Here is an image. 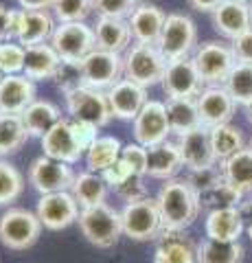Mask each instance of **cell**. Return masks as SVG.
<instances>
[{
    "label": "cell",
    "instance_id": "23",
    "mask_svg": "<svg viewBox=\"0 0 252 263\" xmlns=\"http://www.w3.org/2000/svg\"><path fill=\"white\" fill-rule=\"evenodd\" d=\"M92 29L96 37V48L123 55L129 48V44H132L129 22L123 18H105V15H99Z\"/></svg>",
    "mask_w": 252,
    "mask_h": 263
},
{
    "label": "cell",
    "instance_id": "55",
    "mask_svg": "<svg viewBox=\"0 0 252 263\" xmlns=\"http://www.w3.org/2000/svg\"><path fill=\"white\" fill-rule=\"evenodd\" d=\"M248 5H250V13H252V0H250V3H248Z\"/></svg>",
    "mask_w": 252,
    "mask_h": 263
},
{
    "label": "cell",
    "instance_id": "41",
    "mask_svg": "<svg viewBox=\"0 0 252 263\" xmlns=\"http://www.w3.org/2000/svg\"><path fill=\"white\" fill-rule=\"evenodd\" d=\"M24 53H27V48L15 40L0 44V70H3V75H22Z\"/></svg>",
    "mask_w": 252,
    "mask_h": 263
},
{
    "label": "cell",
    "instance_id": "5",
    "mask_svg": "<svg viewBox=\"0 0 252 263\" xmlns=\"http://www.w3.org/2000/svg\"><path fill=\"white\" fill-rule=\"evenodd\" d=\"M195 46H198V27H195V22L184 13H169L156 42V48L167 60V64L191 57Z\"/></svg>",
    "mask_w": 252,
    "mask_h": 263
},
{
    "label": "cell",
    "instance_id": "6",
    "mask_svg": "<svg viewBox=\"0 0 252 263\" xmlns=\"http://www.w3.org/2000/svg\"><path fill=\"white\" fill-rule=\"evenodd\" d=\"M121 226H123V235L132 241H156L165 228L158 204L149 195L125 204L121 211Z\"/></svg>",
    "mask_w": 252,
    "mask_h": 263
},
{
    "label": "cell",
    "instance_id": "58",
    "mask_svg": "<svg viewBox=\"0 0 252 263\" xmlns=\"http://www.w3.org/2000/svg\"><path fill=\"white\" fill-rule=\"evenodd\" d=\"M243 3H250V0H243Z\"/></svg>",
    "mask_w": 252,
    "mask_h": 263
},
{
    "label": "cell",
    "instance_id": "34",
    "mask_svg": "<svg viewBox=\"0 0 252 263\" xmlns=\"http://www.w3.org/2000/svg\"><path fill=\"white\" fill-rule=\"evenodd\" d=\"M29 138L20 114H0V158L20 152Z\"/></svg>",
    "mask_w": 252,
    "mask_h": 263
},
{
    "label": "cell",
    "instance_id": "12",
    "mask_svg": "<svg viewBox=\"0 0 252 263\" xmlns=\"http://www.w3.org/2000/svg\"><path fill=\"white\" fill-rule=\"evenodd\" d=\"M160 86L167 99H198L200 92L204 90V81H202L198 68H195L193 57H184V60L167 64Z\"/></svg>",
    "mask_w": 252,
    "mask_h": 263
},
{
    "label": "cell",
    "instance_id": "49",
    "mask_svg": "<svg viewBox=\"0 0 252 263\" xmlns=\"http://www.w3.org/2000/svg\"><path fill=\"white\" fill-rule=\"evenodd\" d=\"M15 20H18V9H7V7L0 5V44L13 40Z\"/></svg>",
    "mask_w": 252,
    "mask_h": 263
},
{
    "label": "cell",
    "instance_id": "8",
    "mask_svg": "<svg viewBox=\"0 0 252 263\" xmlns=\"http://www.w3.org/2000/svg\"><path fill=\"white\" fill-rule=\"evenodd\" d=\"M193 64L198 68L202 81L206 86H224L230 75L232 66L237 64L232 48L224 42H202L193 51Z\"/></svg>",
    "mask_w": 252,
    "mask_h": 263
},
{
    "label": "cell",
    "instance_id": "4",
    "mask_svg": "<svg viewBox=\"0 0 252 263\" xmlns=\"http://www.w3.org/2000/svg\"><path fill=\"white\" fill-rule=\"evenodd\" d=\"M42 221L22 206H9L0 215V243L9 250H29L42 235Z\"/></svg>",
    "mask_w": 252,
    "mask_h": 263
},
{
    "label": "cell",
    "instance_id": "24",
    "mask_svg": "<svg viewBox=\"0 0 252 263\" xmlns=\"http://www.w3.org/2000/svg\"><path fill=\"white\" fill-rule=\"evenodd\" d=\"M184 167L178 143L165 141L160 145L147 147V176L158 180H171Z\"/></svg>",
    "mask_w": 252,
    "mask_h": 263
},
{
    "label": "cell",
    "instance_id": "29",
    "mask_svg": "<svg viewBox=\"0 0 252 263\" xmlns=\"http://www.w3.org/2000/svg\"><path fill=\"white\" fill-rule=\"evenodd\" d=\"M222 167L224 180L232 189H237L241 195L252 193V149L243 147L235 156H230L228 160L219 162Z\"/></svg>",
    "mask_w": 252,
    "mask_h": 263
},
{
    "label": "cell",
    "instance_id": "11",
    "mask_svg": "<svg viewBox=\"0 0 252 263\" xmlns=\"http://www.w3.org/2000/svg\"><path fill=\"white\" fill-rule=\"evenodd\" d=\"M66 110L70 119L92 123L94 127H105L112 121L110 103L103 90L81 86L75 92L66 95Z\"/></svg>",
    "mask_w": 252,
    "mask_h": 263
},
{
    "label": "cell",
    "instance_id": "37",
    "mask_svg": "<svg viewBox=\"0 0 252 263\" xmlns=\"http://www.w3.org/2000/svg\"><path fill=\"white\" fill-rule=\"evenodd\" d=\"M198 197H200V206L208 209V213H210V211H217V209H235V206H239L243 195L224 180V182L215 184L213 189L202 191Z\"/></svg>",
    "mask_w": 252,
    "mask_h": 263
},
{
    "label": "cell",
    "instance_id": "38",
    "mask_svg": "<svg viewBox=\"0 0 252 263\" xmlns=\"http://www.w3.org/2000/svg\"><path fill=\"white\" fill-rule=\"evenodd\" d=\"M24 191V176L15 164L0 158V206H11Z\"/></svg>",
    "mask_w": 252,
    "mask_h": 263
},
{
    "label": "cell",
    "instance_id": "50",
    "mask_svg": "<svg viewBox=\"0 0 252 263\" xmlns=\"http://www.w3.org/2000/svg\"><path fill=\"white\" fill-rule=\"evenodd\" d=\"M191 5V9L195 11H204V13H213L224 0H186Z\"/></svg>",
    "mask_w": 252,
    "mask_h": 263
},
{
    "label": "cell",
    "instance_id": "43",
    "mask_svg": "<svg viewBox=\"0 0 252 263\" xmlns=\"http://www.w3.org/2000/svg\"><path fill=\"white\" fill-rule=\"evenodd\" d=\"M136 5V0H94V11L99 15H105V18L127 20Z\"/></svg>",
    "mask_w": 252,
    "mask_h": 263
},
{
    "label": "cell",
    "instance_id": "40",
    "mask_svg": "<svg viewBox=\"0 0 252 263\" xmlns=\"http://www.w3.org/2000/svg\"><path fill=\"white\" fill-rule=\"evenodd\" d=\"M55 88L64 95H70L84 86V72H81V62H62L60 68L53 75Z\"/></svg>",
    "mask_w": 252,
    "mask_h": 263
},
{
    "label": "cell",
    "instance_id": "46",
    "mask_svg": "<svg viewBox=\"0 0 252 263\" xmlns=\"http://www.w3.org/2000/svg\"><path fill=\"white\" fill-rule=\"evenodd\" d=\"M145 176H132L127 178L123 184L117 186L114 191L123 197L125 202H136V200H143V197H147V186L143 182Z\"/></svg>",
    "mask_w": 252,
    "mask_h": 263
},
{
    "label": "cell",
    "instance_id": "57",
    "mask_svg": "<svg viewBox=\"0 0 252 263\" xmlns=\"http://www.w3.org/2000/svg\"><path fill=\"white\" fill-rule=\"evenodd\" d=\"M250 149H252V141H250Z\"/></svg>",
    "mask_w": 252,
    "mask_h": 263
},
{
    "label": "cell",
    "instance_id": "15",
    "mask_svg": "<svg viewBox=\"0 0 252 263\" xmlns=\"http://www.w3.org/2000/svg\"><path fill=\"white\" fill-rule=\"evenodd\" d=\"M176 143L180 147L182 164L189 171L219 164L215 158V152H213V143H210V129L204 125L195 127L191 132H184V134L178 136Z\"/></svg>",
    "mask_w": 252,
    "mask_h": 263
},
{
    "label": "cell",
    "instance_id": "10",
    "mask_svg": "<svg viewBox=\"0 0 252 263\" xmlns=\"http://www.w3.org/2000/svg\"><path fill=\"white\" fill-rule=\"evenodd\" d=\"M72 182H75L72 164H66L62 160H53V158H48V156H40V158H35L29 167V184L33 186L40 195L70 191Z\"/></svg>",
    "mask_w": 252,
    "mask_h": 263
},
{
    "label": "cell",
    "instance_id": "17",
    "mask_svg": "<svg viewBox=\"0 0 252 263\" xmlns=\"http://www.w3.org/2000/svg\"><path fill=\"white\" fill-rule=\"evenodd\" d=\"M105 97H108L112 117L121 121H134L138 117V112L143 110V105L149 101L147 88L138 86L129 79L117 81L110 90H105Z\"/></svg>",
    "mask_w": 252,
    "mask_h": 263
},
{
    "label": "cell",
    "instance_id": "22",
    "mask_svg": "<svg viewBox=\"0 0 252 263\" xmlns=\"http://www.w3.org/2000/svg\"><path fill=\"white\" fill-rule=\"evenodd\" d=\"M40 143H42L44 156H48L53 160H62L66 164H75L84 156V152L79 149V145L75 141V136H72L70 119H62L51 132H46L40 138Z\"/></svg>",
    "mask_w": 252,
    "mask_h": 263
},
{
    "label": "cell",
    "instance_id": "53",
    "mask_svg": "<svg viewBox=\"0 0 252 263\" xmlns=\"http://www.w3.org/2000/svg\"><path fill=\"white\" fill-rule=\"evenodd\" d=\"M248 237H250V241H252V224H248Z\"/></svg>",
    "mask_w": 252,
    "mask_h": 263
},
{
    "label": "cell",
    "instance_id": "52",
    "mask_svg": "<svg viewBox=\"0 0 252 263\" xmlns=\"http://www.w3.org/2000/svg\"><path fill=\"white\" fill-rule=\"evenodd\" d=\"M246 117H248V121H250V125H252V101L246 105Z\"/></svg>",
    "mask_w": 252,
    "mask_h": 263
},
{
    "label": "cell",
    "instance_id": "36",
    "mask_svg": "<svg viewBox=\"0 0 252 263\" xmlns=\"http://www.w3.org/2000/svg\"><path fill=\"white\" fill-rule=\"evenodd\" d=\"M224 88L228 90L235 103L246 108L252 101V64H235L224 81Z\"/></svg>",
    "mask_w": 252,
    "mask_h": 263
},
{
    "label": "cell",
    "instance_id": "2",
    "mask_svg": "<svg viewBox=\"0 0 252 263\" xmlns=\"http://www.w3.org/2000/svg\"><path fill=\"white\" fill-rule=\"evenodd\" d=\"M167 70V60L153 44L134 42L123 53V77L143 88L158 86Z\"/></svg>",
    "mask_w": 252,
    "mask_h": 263
},
{
    "label": "cell",
    "instance_id": "16",
    "mask_svg": "<svg viewBox=\"0 0 252 263\" xmlns=\"http://www.w3.org/2000/svg\"><path fill=\"white\" fill-rule=\"evenodd\" d=\"M195 103H198L202 125L208 127V129L224 125V123H230L232 114H235V105H237L224 86L204 88L200 92V97L195 99Z\"/></svg>",
    "mask_w": 252,
    "mask_h": 263
},
{
    "label": "cell",
    "instance_id": "42",
    "mask_svg": "<svg viewBox=\"0 0 252 263\" xmlns=\"http://www.w3.org/2000/svg\"><path fill=\"white\" fill-rule=\"evenodd\" d=\"M184 180L191 184L193 191L200 195L202 191H206V189H213L215 184L224 182V174H222V167H219V164H213V167L189 171V176H186Z\"/></svg>",
    "mask_w": 252,
    "mask_h": 263
},
{
    "label": "cell",
    "instance_id": "56",
    "mask_svg": "<svg viewBox=\"0 0 252 263\" xmlns=\"http://www.w3.org/2000/svg\"><path fill=\"white\" fill-rule=\"evenodd\" d=\"M3 77H5V75H3V70H0V79H3Z\"/></svg>",
    "mask_w": 252,
    "mask_h": 263
},
{
    "label": "cell",
    "instance_id": "9",
    "mask_svg": "<svg viewBox=\"0 0 252 263\" xmlns=\"http://www.w3.org/2000/svg\"><path fill=\"white\" fill-rule=\"evenodd\" d=\"M84 86L94 90H110L117 81L123 79V55L94 48L81 60Z\"/></svg>",
    "mask_w": 252,
    "mask_h": 263
},
{
    "label": "cell",
    "instance_id": "13",
    "mask_svg": "<svg viewBox=\"0 0 252 263\" xmlns=\"http://www.w3.org/2000/svg\"><path fill=\"white\" fill-rule=\"evenodd\" d=\"M79 204L75 202L70 191H60V193H46L40 197L35 215L42 221L46 230H64L70 224L79 219Z\"/></svg>",
    "mask_w": 252,
    "mask_h": 263
},
{
    "label": "cell",
    "instance_id": "7",
    "mask_svg": "<svg viewBox=\"0 0 252 263\" xmlns=\"http://www.w3.org/2000/svg\"><path fill=\"white\" fill-rule=\"evenodd\" d=\"M48 44L57 51L62 62H81L96 48V37L94 29L86 22H57Z\"/></svg>",
    "mask_w": 252,
    "mask_h": 263
},
{
    "label": "cell",
    "instance_id": "33",
    "mask_svg": "<svg viewBox=\"0 0 252 263\" xmlns=\"http://www.w3.org/2000/svg\"><path fill=\"white\" fill-rule=\"evenodd\" d=\"M165 108H167L169 127H171V132L178 136L202 125L195 99H167Z\"/></svg>",
    "mask_w": 252,
    "mask_h": 263
},
{
    "label": "cell",
    "instance_id": "35",
    "mask_svg": "<svg viewBox=\"0 0 252 263\" xmlns=\"http://www.w3.org/2000/svg\"><path fill=\"white\" fill-rule=\"evenodd\" d=\"M210 143H213L217 162H224L239 149H243V134L239 127L230 125V123H224V125H217L210 129Z\"/></svg>",
    "mask_w": 252,
    "mask_h": 263
},
{
    "label": "cell",
    "instance_id": "48",
    "mask_svg": "<svg viewBox=\"0 0 252 263\" xmlns=\"http://www.w3.org/2000/svg\"><path fill=\"white\" fill-rule=\"evenodd\" d=\"M103 180L105 182H108V186H112V189H117V186H121L125 182L127 178H132V176H136L134 171H132V167H129V164L123 160V158H119L114 164H112V167H108L103 171Z\"/></svg>",
    "mask_w": 252,
    "mask_h": 263
},
{
    "label": "cell",
    "instance_id": "14",
    "mask_svg": "<svg viewBox=\"0 0 252 263\" xmlns=\"http://www.w3.org/2000/svg\"><path fill=\"white\" fill-rule=\"evenodd\" d=\"M171 134L167 108L162 101H147L134 119V141L143 147H153L167 141Z\"/></svg>",
    "mask_w": 252,
    "mask_h": 263
},
{
    "label": "cell",
    "instance_id": "54",
    "mask_svg": "<svg viewBox=\"0 0 252 263\" xmlns=\"http://www.w3.org/2000/svg\"><path fill=\"white\" fill-rule=\"evenodd\" d=\"M136 3H149V0H136Z\"/></svg>",
    "mask_w": 252,
    "mask_h": 263
},
{
    "label": "cell",
    "instance_id": "51",
    "mask_svg": "<svg viewBox=\"0 0 252 263\" xmlns=\"http://www.w3.org/2000/svg\"><path fill=\"white\" fill-rule=\"evenodd\" d=\"M55 0H18L22 9H37V11H48Z\"/></svg>",
    "mask_w": 252,
    "mask_h": 263
},
{
    "label": "cell",
    "instance_id": "45",
    "mask_svg": "<svg viewBox=\"0 0 252 263\" xmlns=\"http://www.w3.org/2000/svg\"><path fill=\"white\" fill-rule=\"evenodd\" d=\"M70 129H72V136H75L79 149L84 154L88 152V147L96 141V136H99V134H96V129H99V127H94L92 123H86V121L70 119Z\"/></svg>",
    "mask_w": 252,
    "mask_h": 263
},
{
    "label": "cell",
    "instance_id": "27",
    "mask_svg": "<svg viewBox=\"0 0 252 263\" xmlns=\"http://www.w3.org/2000/svg\"><path fill=\"white\" fill-rule=\"evenodd\" d=\"M243 224L239 209H217L210 211L204 221V230L208 239H219V241H239L243 233Z\"/></svg>",
    "mask_w": 252,
    "mask_h": 263
},
{
    "label": "cell",
    "instance_id": "3",
    "mask_svg": "<svg viewBox=\"0 0 252 263\" xmlns=\"http://www.w3.org/2000/svg\"><path fill=\"white\" fill-rule=\"evenodd\" d=\"M79 230L88 239V243L96 246V248H112L123 235V226H121V213H117L108 204H96L90 209L79 211Z\"/></svg>",
    "mask_w": 252,
    "mask_h": 263
},
{
    "label": "cell",
    "instance_id": "28",
    "mask_svg": "<svg viewBox=\"0 0 252 263\" xmlns=\"http://www.w3.org/2000/svg\"><path fill=\"white\" fill-rule=\"evenodd\" d=\"M20 117L24 121V127H27L29 136H33V138H42L46 132H51L64 119L62 110L53 101H46V99H35Z\"/></svg>",
    "mask_w": 252,
    "mask_h": 263
},
{
    "label": "cell",
    "instance_id": "44",
    "mask_svg": "<svg viewBox=\"0 0 252 263\" xmlns=\"http://www.w3.org/2000/svg\"><path fill=\"white\" fill-rule=\"evenodd\" d=\"M121 158H123L136 176H147V147L134 143H127L123 145L121 149Z\"/></svg>",
    "mask_w": 252,
    "mask_h": 263
},
{
    "label": "cell",
    "instance_id": "31",
    "mask_svg": "<svg viewBox=\"0 0 252 263\" xmlns=\"http://www.w3.org/2000/svg\"><path fill=\"white\" fill-rule=\"evenodd\" d=\"M121 145L119 138L114 136H96V141L88 147L86 156V167L92 174H103L108 167H112L119 158H121Z\"/></svg>",
    "mask_w": 252,
    "mask_h": 263
},
{
    "label": "cell",
    "instance_id": "1",
    "mask_svg": "<svg viewBox=\"0 0 252 263\" xmlns=\"http://www.w3.org/2000/svg\"><path fill=\"white\" fill-rule=\"evenodd\" d=\"M156 204L162 217V226L167 230H178V233L189 228L202 211L198 193L186 180L180 178L165 180L156 195Z\"/></svg>",
    "mask_w": 252,
    "mask_h": 263
},
{
    "label": "cell",
    "instance_id": "39",
    "mask_svg": "<svg viewBox=\"0 0 252 263\" xmlns=\"http://www.w3.org/2000/svg\"><path fill=\"white\" fill-rule=\"evenodd\" d=\"M51 9L57 22H86L94 11V0H55Z\"/></svg>",
    "mask_w": 252,
    "mask_h": 263
},
{
    "label": "cell",
    "instance_id": "32",
    "mask_svg": "<svg viewBox=\"0 0 252 263\" xmlns=\"http://www.w3.org/2000/svg\"><path fill=\"white\" fill-rule=\"evenodd\" d=\"M195 259L198 263H241L243 246L239 241H219L206 237L195 246Z\"/></svg>",
    "mask_w": 252,
    "mask_h": 263
},
{
    "label": "cell",
    "instance_id": "30",
    "mask_svg": "<svg viewBox=\"0 0 252 263\" xmlns=\"http://www.w3.org/2000/svg\"><path fill=\"white\" fill-rule=\"evenodd\" d=\"M70 193L79 204V209H90L96 204H103L108 197V182L103 180L101 174L84 171L75 176V182L70 186Z\"/></svg>",
    "mask_w": 252,
    "mask_h": 263
},
{
    "label": "cell",
    "instance_id": "20",
    "mask_svg": "<svg viewBox=\"0 0 252 263\" xmlns=\"http://www.w3.org/2000/svg\"><path fill=\"white\" fill-rule=\"evenodd\" d=\"M167 13L160 9L158 5L151 3H138L134 7L132 15L127 18L129 31H132V40L141 44H153L156 46L162 27H165Z\"/></svg>",
    "mask_w": 252,
    "mask_h": 263
},
{
    "label": "cell",
    "instance_id": "19",
    "mask_svg": "<svg viewBox=\"0 0 252 263\" xmlns=\"http://www.w3.org/2000/svg\"><path fill=\"white\" fill-rule=\"evenodd\" d=\"M35 81L24 75H5L0 79V114H22L35 101Z\"/></svg>",
    "mask_w": 252,
    "mask_h": 263
},
{
    "label": "cell",
    "instance_id": "18",
    "mask_svg": "<svg viewBox=\"0 0 252 263\" xmlns=\"http://www.w3.org/2000/svg\"><path fill=\"white\" fill-rule=\"evenodd\" d=\"M55 18L48 11L37 9H18V20H15V35L13 40L24 48L33 44H44L51 40L55 31Z\"/></svg>",
    "mask_w": 252,
    "mask_h": 263
},
{
    "label": "cell",
    "instance_id": "47",
    "mask_svg": "<svg viewBox=\"0 0 252 263\" xmlns=\"http://www.w3.org/2000/svg\"><path fill=\"white\" fill-rule=\"evenodd\" d=\"M230 48L237 64H252V27L230 40Z\"/></svg>",
    "mask_w": 252,
    "mask_h": 263
},
{
    "label": "cell",
    "instance_id": "21",
    "mask_svg": "<svg viewBox=\"0 0 252 263\" xmlns=\"http://www.w3.org/2000/svg\"><path fill=\"white\" fill-rule=\"evenodd\" d=\"M210 15H213L215 31L226 40H235L252 27L250 5L243 0H224Z\"/></svg>",
    "mask_w": 252,
    "mask_h": 263
},
{
    "label": "cell",
    "instance_id": "25",
    "mask_svg": "<svg viewBox=\"0 0 252 263\" xmlns=\"http://www.w3.org/2000/svg\"><path fill=\"white\" fill-rule=\"evenodd\" d=\"M158 248L153 252V263H198L195 259V246L191 239L182 237L178 230L162 228L158 235Z\"/></svg>",
    "mask_w": 252,
    "mask_h": 263
},
{
    "label": "cell",
    "instance_id": "26",
    "mask_svg": "<svg viewBox=\"0 0 252 263\" xmlns=\"http://www.w3.org/2000/svg\"><path fill=\"white\" fill-rule=\"evenodd\" d=\"M62 57L51 44H33L27 46L24 53V70L22 75L33 79V81H44V79H53L55 70L60 68Z\"/></svg>",
    "mask_w": 252,
    "mask_h": 263
}]
</instances>
